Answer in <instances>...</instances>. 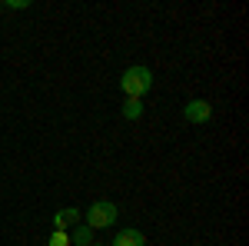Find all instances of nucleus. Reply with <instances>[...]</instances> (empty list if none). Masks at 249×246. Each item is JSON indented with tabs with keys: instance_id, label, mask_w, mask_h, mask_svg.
I'll return each mask as SVG.
<instances>
[{
	"instance_id": "0eeeda50",
	"label": "nucleus",
	"mask_w": 249,
	"mask_h": 246,
	"mask_svg": "<svg viewBox=\"0 0 249 246\" xmlns=\"http://www.w3.org/2000/svg\"><path fill=\"white\" fill-rule=\"evenodd\" d=\"M143 116V100H126L123 103V120H140Z\"/></svg>"
},
{
	"instance_id": "f03ea898",
	"label": "nucleus",
	"mask_w": 249,
	"mask_h": 246,
	"mask_svg": "<svg viewBox=\"0 0 249 246\" xmlns=\"http://www.w3.org/2000/svg\"><path fill=\"white\" fill-rule=\"evenodd\" d=\"M116 216H120V207H116L113 200H93L90 209H87V227L93 229H107L116 223Z\"/></svg>"
},
{
	"instance_id": "f257e3e1",
	"label": "nucleus",
	"mask_w": 249,
	"mask_h": 246,
	"mask_svg": "<svg viewBox=\"0 0 249 246\" xmlns=\"http://www.w3.org/2000/svg\"><path fill=\"white\" fill-rule=\"evenodd\" d=\"M150 87H153L150 67H130V70H123V76H120V90H123L126 100H143V96L150 94Z\"/></svg>"
},
{
	"instance_id": "423d86ee",
	"label": "nucleus",
	"mask_w": 249,
	"mask_h": 246,
	"mask_svg": "<svg viewBox=\"0 0 249 246\" xmlns=\"http://www.w3.org/2000/svg\"><path fill=\"white\" fill-rule=\"evenodd\" d=\"M70 243H77V246H93V229L90 227H80L70 233Z\"/></svg>"
},
{
	"instance_id": "39448f33",
	"label": "nucleus",
	"mask_w": 249,
	"mask_h": 246,
	"mask_svg": "<svg viewBox=\"0 0 249 246\" xmlns=\"http://www.w3.org/2000/svg\"><path fill=\"white\" fill-rule=\"evenodd\" d=\"M77 216H80V209H77V207H63V209H57V216H53V229L73 227V223H77Z\"/></svg>"
},
{
	"instance_id": "6e6552de",
	"label": "nucleus",
	"mask_w": 249,
	"mask_h": 246,
	"mask_svg": "<svg viewBox=\"0 0 249 246\" xmlns=\"http://www.w3.org/2000/svg\"><path fill=\"white\" fill-rule=\"evenodd\" d=\"M50 246H70V233H67V229H53Z\"/></svg>"
},
{
	"instance_id": "20e7f679",
	"label": "nucleus",
	"mask_w": 249,
	"mask_h": 246,
	"mask_svg": "<svg viewBox=\"0 0 249 246\" xmlns=\"http://www.w3.org/2000/svg\"><path fill=\"white\" fill-rule=\"evenodd\" d=\"M110 246H146V236L140 229H120Z\"/></svg>"
},
{
	"instance_id": "7ed1b4c3",
	"label": "nucleus",
	"mask_w": 249,
	"mask_h": 246,
	"mask_svg": "<svg viewBox=\"0 0 249 246\" xmlns=\"http://www.w3.org/2000/svg\"><path fill=\"white\" fill-rule=\"evenodd\" d=\"M183 116H186L190 123H210L213 107L206 103V100H190V103L183 107Z\"/></svg>"
}]
</instances>
